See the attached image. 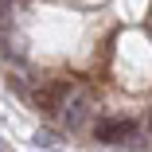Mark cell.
I'll return each instance as SVG.
<instances>
[{
	"label": "cell",
	"mask_w": 152,
	"mask_h": 152,
	"mask_svg": "<svg viewBox=\"0 0 152 152\" xmlns=\"http://www.w3.org/2000/svg\"><path fill=\"white\" fill-rule=\"evenodd\" d=\"M90 90L86 86H74L70 90V98H66V105H63V125L66 129H82L86 125V117H90Z\"/></svg>",
	"instance_id": "cell-3"
},
{
	"label": "cell",
	"mask_w": 152,
	"mask_h": 152,
	"mask_svg": "<svg viewBox=\"0 0 152 152\" xmlns=\"http://www.w3.org/2000/svg\"><path fill=\"white\" fill-rule=\"evenodd\" d=\"M70 90H74V82H43V86L31 90V105L39 113H63Z\"/></svg>",
	"instance_id": "cell-1"
},
{
	"label": "cell",
	"mask_w": 152,
	"mask_h": 152,
	"mask_svg": "<svg viewBox=\"0 0 152 152\" xmlns=\"http://www.w3.org/2000/svg\"><path fill=\"white\" fill-rule=\"evenodd\" d=\"M35 144H43V148H55V144H58V133L43 129V133H35Z\"/></svg>",
	"instance_id": "cell-4"
},
{
	"label": "cell",
	"mask_w": 152,
	"mask_h": 152,
	"mask_svg": "<svg viewBox=\"0 0 152 152\" xmlns=\"http://www.w3.org/2000/svg\"><path fill=\"white\" fill-rule=\"evenodd\" d=\"M94 137L102 144H133L137 137V121L133 117H102L94 125Z\"/></svg>",
	"instance_id": "cell-2"
},
{
	"label": "cell",
	"mask_w": 152,
	"mask_h": 152,
	"mask_svg": "<svg viewBox=\"0 0 152 152\" xmlns=\"http://www.w3.org/2000/svg\"><path fill=\"white\" fill-rule=\"evenodd\" d=\"M0 152H12V148H8V140H0Z\"/></svg>",
	"instance_id": "cell-5"
}]
</instances>
